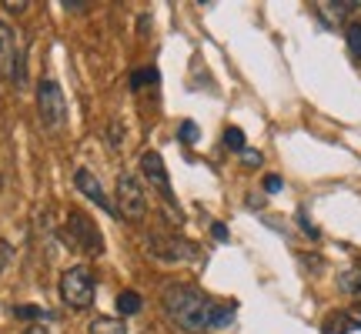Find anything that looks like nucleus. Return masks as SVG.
I'll use <instances>...</instances> for the list:
<instances>
[{
    "label": "nucleus",
    "mask_w": 361,
    "mask_h": 334,
    "mask_svg": "<svg viewBox=\"0 0 361 334\" xmlns=\"http://www.w3.org/2000/svg\"><path fill=\"white\" fill-rule=\"evenodd\" d=\"M241 161H245L247 167H261V154H258V151H241Z\"/></svg>",
    "instance_id": "a211bd4d"
},
{
    "label": "nucleus",
    "mask_w": 361,
    "mask_h": 334,
    "mask_svg": "<svg viewBox=\"0 0 361 334\" xmlns=\"http://www.w3.org/2000/svg\"><path fill=\"white\" fill-rule=\"evenodd\" d=\"M4 7H7L11 13H24L27 7H30V4H27V0H20V4H11V0H4Z\"/></svg>",
    "instance_id": "412c9836"
},
{
    "label": "nucleus",
    "mask_w": 361,
    "mask_h": 334,
    "mask_svg": "<svg viewBox=\"0 0 361 334\" xmlns=\"http://www.w3.org/2000/svg\"><path fill=\"white\" fill-rule=\"evenodd\" d=\"M341 291H351V295H355V291H361V278L358 274H341Z\"/></svg>",
    "instance_id": "f3484780"
},
{
    "label": "nucleus",
    "mask_w": 361,
    "mask_h": 334,
    "mask_svg": "<svg viewBox=\"0 0 361 334\" xmlns=\"http://www.w3.org/2000/svg\"><path fill=\"white\" fill-rule=\"evenodd\" d=\"M164 311H168L171 324H178L180 331H188V334H207L234 318L231 304L218 308V304H211L194 287H171L168 295H164Z\"/></svg>",
    "instance_id": "f257e3e1"
},
{
    "label": "nucleus",
    "mask_w": 361,
    "mask_h": 334,
    "mask_svg": "<svg viewBox=\"0 0 361 334\" xmlns=\"http://www.w3.org/2000/svg\"><path fill=\"white\" fill-rule=\"evenodd\" d=\"M345 44H348V54L355 61H361V24H351L345 30Z\"/></svg>",
    "instance_id": "f8f14e48"
},
{
    "label": "nucleus",
    "mask_w": 361,
    "mask_h": 334,
    "mask_svg": "<svg viewBox=\"0 0 361 334\" xmlns=\"http://www.w3.org/2000/svg\"><path fill=\"white\" fill-rule=\"evenodd\" d=\"M224 144H228V151H245V130L241 128H228L224 130Z\"/></svg>",
    "instance_id": "ddd939ff"
},
{
    "label": "nucleus",
    "mask_w": 361,
    "mask_h": 334,
    "mask_svg": "<svg viewBox=\"0 0 361 334\" xmlns=\"http://www.w3.org/2000/svg\"><path fill=\"white\" fill-rule=\"evenodd\" d=\"M13 314H17V318H44L40 308H13Z\"/></svg>",
    "instance_id": "6ab92c4d"
},
{
    "label": "nucleus",
    "mask_w": 361,
    "mask_h": 334,
    "mask_svg": "<svg viewBox=\"0 0 361 334\" xmlns=\"http://www.w3.org/2000/svg\"><path fill=\"white\" fill-rule=\"evenodd\" d=\"M211 231H214V237H218V241H228V228H224L221 221H214V228H211Z\"/></svg>",
    "instance_id": "4be33fe9"
},
{
    "label": "nucleus",
    "mask_w": 361,
    "mask_h": 334,
    "mask_svg": "<svg viewBox=\"0 0 361 334\" xmlns=\"http://www.w3.org/2000/svg\"><path fill=\"white\" fill-rule=\"evenodd\" d=\"M114 211L124 221H144L147 218V194H144L137 174H117V191H114Z\"/></svg>",
    "instance_id": "7ed1b4c3"
},
{
    "label": "nucleus",
    "mask_w": 361,
    "mask_h": 334,
    "mask_svg": "<svg viewBox=\"0 0 361 334\" xmlns=\"http://www.w3.org/2000/svg\"><path fill=\"white\" fill-rule=\"evenodd\" d=\"M74 187H78L80 197H87L90 204H97L101 211H107V214L114 211V204H111V197H107V194H104V187H101V180L94 178V174H90L87 167H78V171H74Z\"/></svg>",
    "instance_id": "423d86ee"
},
{
    "label": "nucleus",
    "mask_w": 361,
    "mask_h": 334,
    "mask_svg": "<svg viewBox=\"0 0 361 334\" xmlns=\"http://www.w3.org/2000/svg\"><path fill=\"white\" fill-rule=\"evenodd\" d=\"M264 191H268V194L281 191V178H274V174H271V178H264Z\"/></svg>",
    "instance_id": "aec40b11"
},
{
    "label": "nucleus",
    "mask_w": 361,
    "mask_h": 334,
    "mask_svg": "<svg viewBox=\"0 0 361 334\" xmlns=\"http://www.w3.org/2000/svg\"><path fill=\"white\" fill-rule=\"evenodd\" d=\"M90 334H128V324L121 318H94Z\"/></svg>",
    "instance_id": "1a4fd4ad"
},
{
    "label": "nucleus",
    "mask_w": 361,
    "mask_h": 334,
    "mask_svg": "<svg viewBox=\"0 0 361 334\" xmlns=\"http://www.w3.org/2000/svg\"><path fill=\"white\" fill-rule=\"evenodd\" d=\"M0 74L7 80H13L17 87H24V57H20V47H17V37L7 24H0Z\"/></svg>",
    "instance_id": "39448f33"
},
{
    "label": "nucleus",
    "mask_w": 361,
    "mask_h": 334,
    "mask_svg": "<svg viewBox=\"0 0 361 334\" xmlns=\"http://www.w3.org/2000/svg\"><path fill=\"white\" fill-rule=\"evenodd\" d=\"M141 295H137V291H121V295H117V311H121V314H137V311H141Z\"/></svg>",
    "instance_id": "9d476101"
},
{
    "label": "nucleus",
    "mask_w": 361,
    "mask_h": 334,
    "mask_svg": "<svg viewBox=\"0 0 361 334\" xmlns=\"http://www.w3.org/2000/svg\"><path fill=\"white\" fill-rule=\"evenodd\" d=\"M141 84H157V70H137V74L130 78V87L137 90Z\"/></svg>",
    "instance_id": "dca6fc26"
},
{
    "label": "nucleus",
    "mask_w": 361,
    "mask_h": 334,
    "mask_svg": "<svg viewBox=\"0 0 361 334\" xmlns=\"http://www.w3.org/2000/svg\"><path fill=\"white\" fill-rule=\"evenodd\" d=\"M71 231L78 234V241L87 247V254H101L104 251V241H101V234H97V228L80 211H71Z\"/></svg>",
    "instance_id": "6e6552de"
},
{
    "label": "nucleus",
    "mask_w": 361,
    "mask_h": 334,
    "mask_svg": "<svg viewBox=\"0 0 361 334\" xmlns=\"http://www.w3.org/2000/svg\"><path fill=\"white\" fill-rule=\"evenodd\" d=\"M178 137L184 144H194L197 137H201V130H197V124H194V120H184V124H180V130H178Z\"/></svg>",
    "instance_id": "4468645a"
},
{
    "label": "nucleus",
    "mask_w": 361,
    "mask_h": 334,
    "mask_svg": "<svg viewBox=\"0 0 361 334\" xmlns=\"http://www.w3.org/2000/svg\"><path fill=\"white\" fill-rule=\"evenodd\" d=\"M37 114H40L44 130H51V134H57V130L67 124V101H64V90H61L57 80L44 78L37 84Z\"/></svg>",
    "instance_id": "f03ea898"
},
{
    "label": "nucleus",
    "mask_w": 361,
    "mask_h": 334,
    "mask_svg": "<svg viewBox=\"0 0 361 334\" xmlns=\"http://www.w3.org/2000/svg\"><path fill=\"white\" fill-rule=\"evenodd\" d=\"M351 324H355L351 318H335V321L324 324V334H345V331L351 328Z\"/></svg>",
    "instance_id": "2eb2a0df"
},
{
    "label": "nucleus",
    "mask_w": 361,
    "mask_h": 334,
    "mask_svg": "<svg viewBox=\"0 0 361 334\" xmlns=\"http://www.w3.org/2000/svg\"><path fill=\"white\" fill-rule=\"evenodd\" d=\"M61 301L74 311H87L94 304V278L84 264H74L61 274Z\"/></svg>",
    "instance_id": "20e7f679"
},
{
    "label": "nucleus",
    "mask_w": 361,
    "mask_h": 334,
    "mask_svg": "<svg viewBox=\"0 0 361 334\" xmlns=\"http://www.w3.org/2000/svg\"><path fill=\"white\" fill-rule=\"evenodd\" d=\"M351 11H361V4H322V13H328V20H341V17H348Z\"/></svg>",
    "instance_id": "9b49d317"
},
{
    "label": "nucleus",
    "mask_w": 361,
    "mask_h": 334,
    "mask_svg": "<svg viewBox=\"0 0 361 334\" xmlns=\"http://www.w3.org/2000/svg\"><path fill=\"white\" fill-rule=\"evenodd\" d=\"M141 171H144V178H147L151 187H157L168 201L174 197V191H171V178H168V171H164V157L157 154V151H144L141 154Z\"/></svg>",
    "instance_id": "0eeeda50"
}]
</instances>
